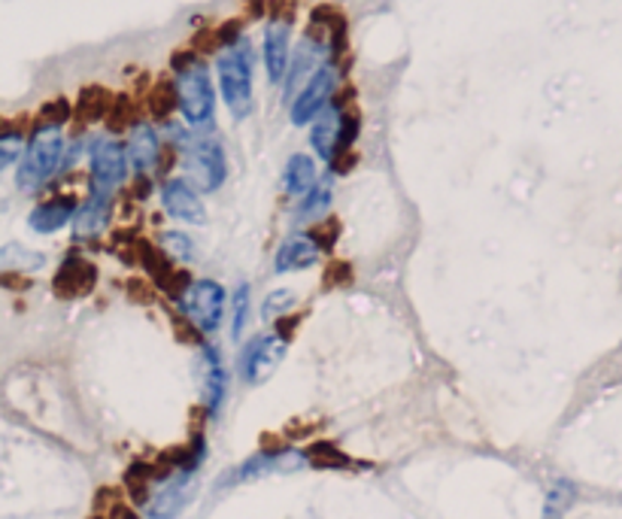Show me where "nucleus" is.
<instances>
[{
    "label": "nucleus",
    "instance_id": "f8f14e48",
    "mask_svg": "<svg viewBox=\"0 0 622 519\" xmlns=\"http://www.w3.org/2000/svg\"><path fill=\"white\" fill-rule=\"evenodd\" d=\"M285 355H289V341H285L280 331L256 334L237 353V377L246 386H261V382H268L280 370Z\"/></svg>",
    "mask_w": 622,
    "mask_h": 519
},
{
    "label": "nucleus",
    "instance_id": "9b49d317",
    "mask_svg": "<svg viewBox=\"0 0 622 519\" xmlns=\"http://www.w3.org/2000/svg\"><path fill=\"white\" fill-rule=\"evenodd\" d=\"M292 46H295V15H292V10H273L265 19L261 49H258V61L265 68L268 85H273V89H280L285 70H289Z\"/></svg>",
    "mask_w": 622,
    "mask_h": 519
},
{
    "label": "nucleus",
    "instance_id": "aec40b11",
    "mask_svg": "<svg viewBox=\"0 0 622 519\" xmlns=\"http://www.w3.org/2000/svg\"><path fill=\"white\" fill-rule=\"evenodd\" d=\"M322 179L319 158L313 152H292L283 164V191L289 198H304Z\"/></svg>",
    "mask_w": 622,
    "mask_h": 519
},
{
    "label": "nucleus",
    "instance_id": "9d476101",
    "mask_svg": "<svg viewBox=\"0 0 622 519\" xmlns=\"http://www.w3.org/2000/svg\"><path fill=\"white\" fill-rule=\"evenodd\" d=\"M203 456H207V447H203V437H198L195 444V452H189L183 462L176 464V471H171L167 477L159 480L150 489V498H146V517L150 519H174L186 502L195 492V474L201 468Z\"/></svg>",
    "mask_w": 622,
    "mask_h": 519
},
{
    "label": "nucleus",
    "instance_id": "ddd939ff",
    "mask_svg": "<svg viewBox=\"0 0 622 519\" xmlns=\"http://www.w3.org/2000/svg\"><path fill=\"white\" fill-rule=\"evenodd\" d=\"M159 207L164 210V216L174 219L179 225H191V228L207 225L203 194L186 177L162 179V186H159Z\"/></svg>",
    "mask_w": 622,
    "mask_h": 519
},
{
    "label": "nucleus",
    "instance_id": "f3484780",
    "mask_svg": "<svg viewBox=\"0 0 622 519\" xmlns=\"http://www.w3.org/2000/svg\"><path fill=\"white\" fill-rule=\"evenodd\" d=\"M77 207H80V198L70 194V191H58V194H49L37 204L31 207L27 213V228L40 237H52V234L64 232L68 225H73V216H77Z\"/></svg>",
    "mask_w": 622,
    "mask_h": 519
},
{
    "label": "nucleus",
    "instance_id": "dca6fc26",
    "mask_svg": "<svg viewBox=\"0 0 622 519\" xmlns=\"http://www.w3.org/2000/svg\"><path fill=\"white\" fill-rule=\"evenodd\" d=\"M322 261V240L310 232H292L280 240L277 252H273V273L285 276V273H304L316 268Z\"/></svg>",
    "mask_w": 622,
    "mask_h": 519
},
{
    "label": "nucleus",
    "instance_id": "39448f33",
    "mask_svg": "<svg viewBox=\"0 0 622 519\" xmlns=\"http://www.w3.org/2000/svg\"><path fill=\"white\" fill-rule=\"evenodd\" d=\"M183 174L201 194H213L228 182V150L213 131H186L176 143Z\"/></svg>",
    "mask_w": 622,
    "mask_h": 519
},
{
    "label": "nucleus",
    "instance_id": "6e6552de",
    "mask_svg": "<svg viewBox=\"0 0 622 519\" xmlns=\"http://www.w3.org/2000/svg\"><path fill=\"white\" fill-rule=\"evenodd\" d=\"M85 164H89V191H101V194H113L116 198V191H122L128 177H131L125 140L109 134V131L89 137Z\"/></svg>",
    "mask_w": 622,
    "mask_h": 519
},
{
    "label": "nucleus",
    "instance_id": "6ab92c4d",
    "mask_svg": "<svg viewBox=\"0 0 622 519\" xmlns=\"http://www.w3.org/2000/svg\"><path fill=\"white\" fill-rule=\"evenodd\" d=\"M304 464V456L295 450H277V452H258L253 459H246L240 468H234L228 477L234 483H246V480L271 477V474H285V471H298Z\"/></svg>",
    "mask_w": 622,
    "mask_h": 519
},
{
    "label": "nucleus",
    "instance_id": "2eb2a0df",
    "mask_svg": "<svg viewBox=\"0 0 622 519\" xmlns=\"http://www.w3.org/2000/svg\"><path fill=\"white\" fill-rule=\"evenodd\" d=\"M195 380H198V392H201L207 413L219 416L225 396H228V370L222 365V355H219L216 346L201 343V350L195 355Z\"/></svg>",
    "mask_w": 622,
    "mask_h": 519
},
{
    "label": "nucleus",
    "instance_id": "a878e982",
    "mask_svg": "<svg viewBox=\"0 0 622 519\" xmlns=\"http://www.w3.org/2000/svg\"><path fill=\"white\" fill-rule=\"evenodd\" d=\"M577 492L571 486L568 480H559L553 483V489L547 492V505H543V519H562L568 514V507L574 505Z\"/></svg>",
    "mask_w": 622,
    "mask_h": 519
},
{
    "label": "nucleus",
    "instance_id": "1a4fd4ad",
    "mask_svg": "<svg viewBox=\"0 0 622 519\" xmlns=\"http://www.w3.org/2000/svg\"><path fill=\"white\" fill-rule=\"evenodd\" d=\"M359 116H352L350 109L343 107L340 101L328 104V107L313 119L307 128V143H310V152L325 164H335L340 155H347L359 137Z\"/></svg>",
    "mask_w": 622,
    "mask_h": 519
},
{
    "label": "nucleus",
    "instance_id": "f257e3e1",
    "mask_svg": "<svg viewBox=\"0 0 622 519\" xmlns=\"http://www.w3.org/2000/svg\"><path fill=\"white\" fill-rule=\"evenodd\" d=\"M213 70H216V92L228 116L234 122H246L256 113L258 49L244 27L219 34Z\"/></svg>",
    "mask_w": 622,
    "mask_h": 519
},
{
    "label": "nucleus",
    "instance_id": "a211bd4d",
    "mask_svg": "<svg viewBox=\"0 0 622 519\" xmlns=\"http://www.w3.org/2000/svg\"><path fill=\"white\" fill-rule=\"evenodd\" d=\"M113 210H116V198H113V194L89 191L85 198H80V207H77L73 234H77L80 240H97V237L109 228Z\"/></svg>",
    "mask_w": 622,
    "mask_h": 519
},
{
    "label": "nucleus",
    "instance_id": "7ed1b4c3",
    "mask_svg": "<svg viewBox=\"0 0 622 519\" xmlns=\"http://www.w3.org/2000/svg\"><path fill=\"white\" fill-rule=\"evenodd\" d=\"M68 109L49 107L43 113L37 125L31 128L25 137V150L19 158V170H15V189L43 191L61 174V162H64V150H68Z\"/></svg>",
    "mask_w": 622,
    "mask_h": 519
},
{
    "label": "nucleus",
    "instance_id": "393cba45",
    "mask_svg": "<svg viewBox=\"0 0 622 519\" xmlns=\"http://www.w3.org/2000/svg\"><path fill=\"white\" fill-rule=\"evenodd\" d=\"M25 131L22 128H15V125H10V128H0V174L7 170V167H13V164H19V158H22V150H25Z\"/></svg>",
    "mask_w": 622,
    "mask_h": 519
},
{
    "label": "nucleus",
    "instance_id": "4468645a",
    "mask_svg": "<svg viewBox=\"0 0 622 519\" xmlns=\"http://www.w3.org/2000/svg\"><path fill=\"white\" fill-rule=\"evenodd\" d=\"M125 152L134 177H152L164 158V137L162 128H155L150 119H137L125 134Z\"/></svg>",
    "mask_w": 622,
    "mask_h": 519
},
{
    "label": "nucleus",
    "instance_id": "423d86ee",
    "mask_svg": "<svg viewBox=\"0 0 622 519\" xmlns=\"http://www.w3.org/2000/svg\"><path fill=\"white\" fill-rule=\"evenodd\" d=\"M176 307L191 328H198L203 338L216 334L225 314H228V288L213 276H195L176 292Z\"/></svg>",
    "mask_w": 622,
    "mask_h": 519
},
{
    "label": "nucleus",
    "instance_id": "4be33fe9",
    "mask_svg": "<svg viewBox=\"0 0 622 519\" xmlns=\"http://www.w3.org/2000/svg\"><path fill=\"white\" fill-rule=\"evenodd\" d=\"M46 268V256L27 246H0V273H37Z\"/></svg>",
    "mask_w": 622,
    "mask_h": 519
},
{
    "label": "nucleus",
    "instance_id": "20e7f679",
    "mask_svg": "<svg viewBox=\"0 0 622 519\" xmlns=\"http://www.w3.org/2000/svg\"><path fill=\"white\" fill-rule=\"evenodd\" d=\"M340 58V34L335 31V19H313L310 25L304 27L295 46H292V58H289V70H285L283 82H280V101L283 107L295 97L304 82L310 80L316 70L322 68L325 61Z\"/></svg>",
    "mask_w": 622,
    "mask_h": 519
},
{
    "label": "nucleus",
    "instance_id": "5701e85b",
    "mask_svg": "<svg viewBox=\"0 0 622 519\" xmlns=\"http://www.w3.org/2000/svg\"><path fill=\"white\" fill-rule=\"evenodd\" d=\"M228 322H231V341H240L246 331V322H249V310H253V286L249 283H240L228 295Z\"/></svg>",
    "mask_w": 622,
    "mask_h": 519
},
{
    "label": "nucleus",
    "instance_id": "f03ea898",
    "mask_svg": "<svg viewBox=\"0 0 622 519\" xmlns=\"http://www.w3.org/2000/svg\"><path fill=\"white\" fill-rule=\"evenodd\" d=\"M171 95L179 122L189 131H213L219 113V92L213 68L201 52L183 49L171 61Z\"/></svg>",
    "mask_w": 622,
    "mask_h": 519
},
{
    "label": "nucleus",
    "instance_id": "bb28decb",
    "mask_svg": "<svg viewBox=\"0 0 622 519\" xmlns=\"http://www.w3.org/2000/svg\"><path fill=\"white\" fill-rule=\"evenodd\" d=\"M298 304V292L295 288H273L268 298H261V316L265 319H280V316L292 314Z\"/></svg>",
    "mask_w": 622,
    "mask_h": 519
},
{
    "label": "nucleus",
    "instance_id": "412c9836",
    "mask_svg": "<svg viewBox=\"0 0 622 519\" xmlns=\"http://www.w3.org/2000/svg\"><path fill=\"white\" fill-rule=\"evenodd\" d=\"M331 201H335V186H331L328 179H319L304 198H298L295 213H292V222H295V225H316L319 219L328 216Z\"/></svg>",
    "mask_w": 622,
    "mask_h": 519
},
{
    "label": "nucleus",
    "instance_id": "b1692460",
    "mask_svg": "<svg viewBox=\"0 0 622 519\" xmlns=\"http://www.w3.org/2000/svg\"><path fill=\"white\" fill-rule=\"evenodd\" d=\"M159 246H162L164 256L183 261V264H191V261L198 259V244H195V237H191L189 232L171 228V232H164L162 237H159Z\"/></svg>",
    "mask_w": 622,
    "mask_h": 519
},
{
    "label": "nucleus",
    "instance_id": "0eeeda50",
    "mask_svg": "<svg viewBox=\"0 0 622 519\" xmlns=\"http://www.w3.org/2000/svg\"><path fill=\"white\" fill-rule=\"evenodd\" d=\"M343 82H347V68H343V61H340V58L325 61L322 68L316 70L310 80L304 82L298 92H295V97L285 104L289 125H292V128H307V125H310L328 104L338 101Z\"/></svg>",
    "mask_w": 622,
    "mask_h": 519
}]
</instances>
